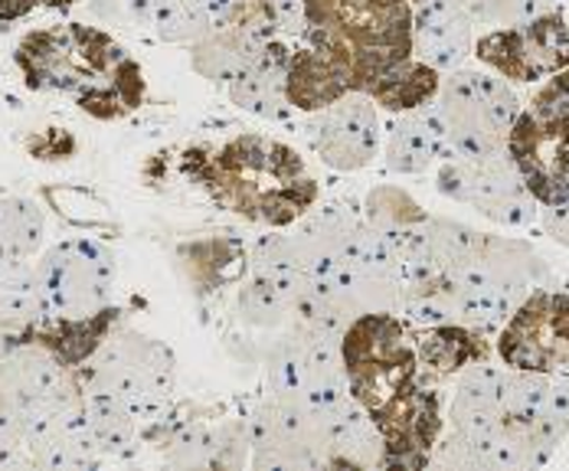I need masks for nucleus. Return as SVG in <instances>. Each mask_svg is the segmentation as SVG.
Returning <instances> with one entry per match:
<instances>
[{
  "label": "nucleus",
  "mask_w": 569,
  "mask_h": 471,
  "mask_svg": "<svg viewBox=\"0 0 569 471\" xmlns=\"http://www.w3.org/2000/svg\"><path fill=\"white\" fill-rule=\"evenodd\" d=\"M13 62L33 92L66 96L79 112L118 121L134 116L148 99V82L109 30L89 23H53L20 37Z\"/></svg>",
  "instance_id": "obj_1"
},
{
  "label": "nucleus",
  "mask_w": 569,
  "mask_h": 471,
  "mask_svg": "<svg viewBox=\"0 0 569 471\" xmlns=\"http://www.w3.org/2000/svg\"><path fill=\"white\" fill-rule=\"evenodd\" d=\"M180 174L223 210L266 230H284L318 207V180L305 158L259 131L232 134L220 148H187Z\"/></svg>",
  "instance_id": "obj_2"
},
{
  "label": "nucleus",
  "mask_w": 569,
  "mask_h": 471,
  "mask_svg": "<svg viewBox=\"0 0 569 471\" xmlns=\"http://www.w3.org/2000/svg\"><path fill=\"white\" fill-rule=\"evenodd\" d=\"M543 275L547 265L530 242L485 233L478 252L449 272L458 324L481 334H498Z\"/></svg>",
  "instance_id": "obj_3"
},
{
  "label": "nucleus",
  "mask_w": 569,
  "mask_h": 471,
  "mask_svg": "<svg viewBox=\"0 0 569 471\" xmlns=\"http://www.w3.org/2000/svg\"><path fill=\"white\" fill-rule=\"evenodd\" d=\"M79 383L118 400L138 425H154L171 410L177 360L158 338L114 324L102 348L79 367Z\"/></svg>",
  "instance_id": "obj_4"
},
{
  "label": "nucleus",
  "mask_w": 569,
  "mask_h": 471,
  "mask_svg": "<svg viewBox=\"0 0 569 471\" xmlns=\"http://www.w3.org/2000/svg\"><path fill=\"white\" fill-rule=\"evenodd\" d=\"M432 112L442 121L449 154L491 158L508 154V138L523 106L511 82L498 72L458 66L442 79Z\"/></svg>",
  "instance_id": "obj_5"
},
{
  "label": "nucleus",
  "mask_w": 569,
  "mask_h": 471,
  "mask_svg": "<svg viewBox=\"0 0 569 471\" xmlns=\"http://www.w3.org/2000/svg\"><path fill=\"white\" fill-rule=\"evenodd\" d=\"M341 353L350 397L367 412L393 400L422 373L412 331L397 311H373L350 321L341 334Z\"/></svg>",
  "instance_id": "obj_6"
},
{
  "label": "nucleus",
  "mask_w": 569,
  "mask_h": 471,
  "mask_svg": "<svg viewBox=\"0 0 569 471\" xmlns=\"http://www.w3.org/2000/svg\"><path fill=\"white\" fill-rule=\"evenodd\" d=\"M335 407H315L298 397L266 393L249 415V465L262 471L331 469Z\"/></svg>",
  "instance_id": "obj_7"
},
{
  "label": "nucleus",
  "mask_w": 569,
  "mask_h": 471,
  "mask_svg": "<svg viewBox=\"0 0 569 471\" xmlns=\"http://www.w3.org/2000/svg\"><path fill=\"white\" fill-rule=\"evenodd\" d=\"M269 393L298 397L315 407H341L350 400L341 334L318 331L308 324H288L266 353Z\"/></svg>",
  "instance_id": "obj_8"
},
{
  "label": "nucleus",
  "mask_w": 569,
  "mask_h": 471,
  "mask_svg": "<svg viewBox=\"0 0 569 471\" xmlns=\"http://www.w3.org/2000/svg\"><path fill=\"white\" fill-rule=\"evenodd\" d=\"M436 190L508 230L533 223L540 213V203L533 200L520 171L513 168L511 154H491V158L449 154L442 158Z\"/></svg>",
  "instance_id": "obj_9"
},
{
  "label": "nucleus",
  "mask_w": 569,
  "mask_h": 471,
  "mask_svg": "<svg viewBox=\"0 0 569 471\" xmlns=\"http://www.w3.org/2000/svg\"><path fill=\"white\" fill-rule=\"evenodd\" d=\"M37 292L53 318H89L109 308L114 259L89 239H62L33 262Z\"/></svg>",
  "instance_id": "obj_10"
},
{
  "label": "nucleus",
  "mask_w": 569,
  "mask_h": 471,
  "mask_svg": "<svg viewBox=\"0 0 569 471\" xmlns=\"http://www.w3.org/2000/svg\"><path fill=\"white\" fill-rule=\"evenodd\" d=\"M475 57L511 86L543 82L569 66L567 10L557 7L520 27L488 30L475 37Z\"/></svg>",
  "instance_id": "obj_11"
},
{
  "label": "nucleus",
  "mask_w": 569,
  "mask_h": 471,
  "mask_svg": "<svg viewBox=\"0 0 569 471\" xmlns=\"http://www.w3.org/2000/svg\"><path fill=\"white\" fill-rule=\"evenodd\" d=\"M505 367L537 373H569V294L533 289L495 338Z\"/></svg>",
  "instance_id": "obj_12"
},
{
  "label": "nucleus",
  "mask_w": 569,
  "mask_h": 471,
  "mask_svg": "<svg viewBox=\"0 0 569 471\" xmlns=\"http://www.w3.org/2000/svg\"><path fill=\"white\" fill-rule=\"evenodd\" d=\"M383 442V469H429V452L446 432L439 380L419 373L393 400L370 410Z\"/></svg>",
  "instance_id": "obj_13"
},
{
  "label": "nucleus",
  "mask_w": 569,
  "mask_h": 471,
  "mask_svg": "<svg viewBox=\"0 0 569 471\" xmlns=\"http://www.w3.org/2000/svg\"><path fill=\"white\" fill-rule=\"evenodd\" d=\"M82 400L79 370L37 341H23L0 357V407L20 419L57 412Z\"/></svg>",
  "instance_id": "obj_14"
},
{
  "label": "nucleus",
  "mask_w": 569,
  "mask_h": 471,
  "mask_svg": "<svg viewBox=\"0 0 569 471\" xmlns=\"http://www.w3.org/2000/svg\"><path fill=\"white\" fill-rule=\"evenodd\" d=\"M508 154L540 207L557 203L569 183V116L527 109L517 116Z\"/></svg>",
  "instance_id": "obj_15"
},
{
  "label": "nucleus",
  "mask_w": 569,
  "mask_h": 471,
  "mask_svg": "<svg viewBox=\"0 0 569 471\" xmlns=\"http://www.w3.org/2000/svg\"><path fill=\"white\" fill-rule=\"evenodd\" d=\"M305 134H308L311 151L331 171H341V174L370 168L383 148L377 106L363 92H347L335 106L315 112L308 118Z\"/></svg>",
  "instance_id": "obj_16"
},
{
  "label": "nucleus",
  "mask_w": 569,
  "mask_h": 471,
  "mask_svg": "<svg viewBox=\"0 0 569 471\" xmlns=\"http://www.w3.org/2000/svg\"><path fill=\"white\" fill-rule=\"evenodd\" d=\"M164 432H151V439L164 449L171 465L187 469H239L249 465V419L246 422H154Z\"/></svg>",
  "instance_id": "obj_17"
},
{
  "label": "nucleus",
  "mask_w": 569,
  "mask_h": 471,
  "mask_svg": "<svg viewBox=\"0 0 569 471\" xmlns=\"http://www.w3.org/2000/svg\"><path fill=\"white\" fill-rule=\"evenodd\" d=\"M475 53V23L456 0L412 7V57L439 72H452Z\"/></svg>",
  "instance_id": "obj_18"
},
{
  "label": "nucleus",
  "mask_w": 569,
  "mask_h": 471,
  "mask_svg": "<svg viewBox=\"0 0 569 471\" xmlns=\"http://www.w3.org/2000/svg\"><path fill=\"white\" fill-rule=\"evenodd\" d=\"M501 373H505V363L498 367L495 360L471 363L458 373L456 397H452L449 412H446L449 432L468 439L471 445H481L485 439H491L505 425V415L498 407Z\"/></svg>",
  "instance_id": "obj_19"
},
{
  "label": "nucleus",
  "mask_w": 569,
  "mask_h": 471,
  "mask_svg": "<svg viewBox=\"0 0 569 471\" xmlns=\"http://www.w3.org/2000/svg\"><path fill=\"white\" fill-rule=\"evenodd\" d=\"M288 59H291V43L279 37L269 40L259 59L227 86L229 102L262 121L288 124L295 118V106L288 102V92H284Z\"/></svg>",
  "instance_id": "obj_20"
},
{
  "label": "nucleus",
  "mask_w": 569,
  "mask_h": 471,
  "mask_svg": "<svg viewBox=\"0 0 569 471\" xmlns=\"http://www.w3.org/2000/svg\"><path fill=\"white\" fill-rule=\"evenodd\" d=\"M449 154L442 121L432 106L416 112H399L387 128L383 141V164L390 174H422Z\"/></svg>",
  "instance_id": "obj_21"
},
{
  "label": "nucleus",
  "mask_w": 569,
  "mask_h": 471,
  "mask_svg": "<svg viewBox=\"0 0 569 471\" xmlns=\"http://www.w3.org/2000/svg\"><path fill=\"white\" fill-rule=\"evenodd\" d=\"M412 331V328H409ZM491 334H481L465 324H436V328H416L412 344L422 373L432 380H456L458 373L471 363L495 360Z\"/></svg>",
  "instance_id": "obj_22"
},
{
  "label": "nucleus",
  "mask_w": 569,
  "mask_h": 471,
  "mask_svg": "<svg viewBox=\"0 0 569 471\" xmlns=\"http://www.w3.org/2000/svg\"><path fill=\"white\" fill-rule=\"evenodd\" d=\"M284 92H288V102L295 106V112L315 116V112L335 106L338 99H343L353 89L341 72V66L328 53H321L311 43H298V47H291L288 72H284Z\"/></svg>",
  "instance_id": "obj_23"
},
{
  "label": "nucleus",
  "mask_w": 569,
  "mask_h": 471,
  "mask_svg": "<svg viewBox=\"0 0 569 471\" xmlns=\"http://www.w3.org/2000/svg\"><path fill=\"white\" fill-rule=\"evenodd\" d=\"M269 40L276 37L256 27H213L203 40L190 47V66L197 76L227 89L232 79H239L259 59Z\"/></svg>",
  "instance_id": "obj_24"
},
{
  "label": "nucleus",
  "mask_w": 569,
  "mask_h": 471,
  "mask_svg": "<svg viewBox=\"0 0 569 471\" xmlns=\"http://www.w3.org/2000/svg\"><path fill=\"white\" fill-rule=\"evenodd\" d=\"M387 442L373 422V415L363 410L353 397L335 407L331 425V469H383Z\"/></svg>",
  "instance_id": "obj_25"
},
{
  "label": "nucleus",
  "mask_w": 569,
  "mask_h": 471,
  "mask_svg": "<svg viewBox=\"0 0 569 471\" xmlns=\"http://www.w3.org/2000/svg\"><path fill=\"white\" fill-rule=\"evenodd\" d=\"M439 86H442L439 69H432L422 59L409 57L393 66L390 72H383L363 96H370L377 109L399 116V112H416V109L432 106L439 96Z\"/></svg>",
  "instance_id": "obj_26"
},
{
  "label": "nucleus",
  "mask_w": 569,
  "mask_h": 471,
  "mask_svg": "<svg viewBox=\"0 0 569 471\" xmlns=\"http://www.w3.org/2000/svg\"><path fill=\"white\" fill-rule=\"evenodd\" d=\"M295 308H298V292L282 282L246 269V279L239 282L236 292V314L259 331H284L295 324Z\"/></svg>",
  "instance_id": "obj_27"
},
{
  "label": "nucleus",
  "mask_w": 569,
  "mask_h": 471,
  "mask_svg": "<svg viewBox=\"0 0 569 471\" xmlns=\"http://www.w3.org/2000/svg\"><path fill=\"white\" fill-rule=\"evenodd\" d=\"M82 415H86V425H89L102 459L106 455H128L141 435V425L134 422V415L106 393L82 390Z\"/></svg>",
  "instance_id": "obj_28"
},
{
  "label": "nucleus",
  "mask_w": 569,
  "mask_h": 471,
  "mask_svg": "<svg viewBox=\"0 0 569 471\" xmlns=\"http://www.w3.org/2000/svg\"><path fill=\"white\" fill-rule=\"evenodd\" d=\"M547 397H550V373L505 367L501 393H498V407H501L505 422L533 429L540 422V415H543Z\"/></svg>",
  "instance_id": "obj_29"
},
{
  "label": "nucleus",
  "mask_w": 569,
  "mask_h": 471,
  "mask_svg": "<svg viewBox=\"0 0 569 471\" xmlns=\"http://www.w3.org/2000/svg\"><path fill=\"white\" fill-rule=\"evenodd\" d=\"M47 242V217L30 197L0 200V255L33 259Z\"/></svg>",
  "instance_id": "obj_30"
},
{
  "label": "nucleus",
  "mask_w": 569,
  "mask_h": 471,
  "mask_svg": "<svg viewBox=\"0 0 569 471\" xmlns=\"http://www.w3.org/2000/svg\"><path fill=\"white\" fill-rule=\"evenodd\" d=\"M213 17L203 0H158L154 37L173 47H193L213 30Z\"/></svg>",
  "instance_id": "obj_31"
},
{
  "label": "nucleus",
  "mask_w": 569,
  "mask_h": 471,
  "mask_svg": "<svg viewBox=\"0 0 569 471\" xmlns=\"http://www.w3.org/2000/svg\"><path fill=\"white\" fill-rule=\"evenodd\" d=\"M363 220L380 230V233L393 236L422 223L429 213L402 190V187H393V183H377L367 197H363Z\"/></svg>",
  "instance_id": "obj_32"
},
{
  "label": "nucleus",
  "mask_w": 569,
  "mask_h": 471,
  "mask_svg": "<svg viewBox=\"0 0 569 471\" xmlns=\"http://www.w3.org/2000/svg\"><path fill=\"white\" fill-rule=\"evenodd\" d=\"M475 27L505 30L520 27L533 17H543L560 7V0H456Z\"/></svg>",
  "instance_id": "obj_33"
},
{
  "label": "nucleus",
  "mask_w": 569,
  "mask_h": 471,
  "mask_svg": "<svg viewBox=\"0 0 569 471\" xmlns=\"http://www.w3.org/2000/svg\"><path fill=\"white\" fill-rule=\"evenodd\" d=\"M537 435V442L550 452H557L569 435V373L550 377V397L540 422L530 429Z\"/></svg>",
  "instance_id": "obj_34"
},
{
  "label": "nucleus",
  "mask_w": 569,
  "mask_h": 471,
  "mask_svg": "<svg viewBox=\"0 0 569 471\" xmlns=\"http://www.w3.org/2000/svg\"><path fill=\"white\" fill-rule=\"evenodd\" d=\"M262 13H266V23L272 27V33L279 40H305L308 33V7L305 0H262Z\"/></svg>",
  "instance_id": "obj_35"
},
{
  "label": "nucleus",
  "mask_w": 569,
  "mask_h": 471,
  "mask_svg": "<svg viewBox=\"0 0 569 471\" xmlns=\"http://www.w3.org/2000/svg\"><path fill=\"white\" fill-rule=\"evenodd\" d=\"M203 3L217 27H256V30L276 37L272 27L266 23L262 0H203Z\"/></svg>",
  "instance_id": "obj_36"
},
{
  "label": "nucleus",
  "mask_w": 569,
  "mask_h": 471,
  "mask_svg": "<svg viewBox=\"0 0 569 471\" xmlns=\"http://www.w3.org/2000/svg\"><path fill=\"white\" fill-rule=\"evenodd\" d=\"M527 109H537V112H563V116H569V66L563 72L543 79V89L533 92V99L527 102Z\"/></svg>",
  "instance_id": "obj_37"
},
{
  "label": "nucleus",
  "mask_w": 569,
  "mask_h": 471,
  "mask_svg": "<svg viewBox=\"0 0 569 471\" xmlns=\"http://www.w3.org/2000/svg\"><path fill=\"white\" fill-rule=\"evenodd\" d=\"M109 10H114L118 20L151 30L154 27V13H158V0H109Z\"/></svg>",
  "instance_id": "obj_38"
},
{
  "label": "nucleus",
  "mask_w": 569,
  "mask_h": 471,
  "mask_svg": "<svg viewBox=\"0 0 569 471\" xmlns=\"http://www.w3.org/2000/svg\"><path fill=\"white\" fill-rule=\"evenodd\" d=\"M540 227L543 233L550 236L553 242L567 245L569 249V200H560V203H550V207H540Z\"/></svg>",
  "instance_id": "obj_39"
},
{
  "label": "nucleus",
  "mask_w": 569,
  "mask_h": 471,
  "mask_svg": "<svg viewBox=\"0 0 569 471\" xmlns=\"http://www.w3.org/2000/svg\"><path fill=\"white\" fill-rule=\"evenodd\" d=\"M40 3L37 0H0V23H17L30 17Z\"/></svg>",
  "instance_id": "obj_40"
},
{
  "label": "nucleus",
  "mask_w": 569,
  "mask_h": 471,
  "mask_svg": "<svg viewBox=\"0 0 569 471\" xmlns=\"http://www.w3.org/2000/svg\"><path fill=\"white\" fill-rule=\"evenodd\" d=\"M40 7H50V10H66V7H76L82 0H37Z\"/></svg>",
  "instance_id": "obj_41"
},
{
  "label": "nucleus",
  "mask_w": 569,
  "mask_h": 471,
  "mask_svg": "<svg viewBox=\"0 0 569 471\" xmlns=\"http://www.w3.org/2000/svg\"><path fill=\"white\" fill-rule=\"evenodd\" d=\"M567 23H569V13H567Z\"/></svg>",
  "instance_id": "obj_42"
}]
</instances>
